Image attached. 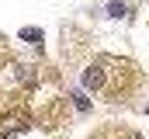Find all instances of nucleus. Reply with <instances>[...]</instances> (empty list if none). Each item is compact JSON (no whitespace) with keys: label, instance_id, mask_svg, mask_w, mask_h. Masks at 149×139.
Returning a JSON list of instances; mask_svg holds the SVG:
<instances>
[{"label":"nucleus","instance_id":"4","mask_svg":"<svg viewBox=\"0 0 149 139\" xmlns=\"http://www.w3.org/2000/svg\"><path fill=\"white\" fill-rule=\"evenodd\" d=\"M14 73H17V80L24 84V87H35V80H38V73L31 66H14Z\"/></svg>","mask_w":149,"mask_h":139},{"label":"nucleus","instance_id":"6","mask_svg":"<svg viewBox=\"0 0 149 139\" xmlns=\"http://www.w3.org/2000/svg\"><path fill=\"white\" fill-rule=\"evenodd\" d=\"M108 14H111V18H125V4H121V0H111Z\"/></svg>","mask_w":149,"mask_h":139},{"label":"nucleus","instance_id":"5","mask_svg":"<svg viewBox=\"0 0 149 139\" xmlns=\"http://www.w3.org/2000/svg\"><path fill=\"white\" fill-rule=\"evenodd\" d=\"M70 98H73V104H76V111H80V115H87V111H90V98H87L83 91H73Z\"/></svg>","mask_w":149,"mask_h":139},{"label":"nucleus","instance_id":"3","mask_svg":"<svg viewBox=\"0 0 149 139\" xmlns=\"http://www.w3.org/2000/svg\"><path fill=\"white\" fill-rule=\"evenodd\" d=\"M21 38H24L28 45H35L38 52H42V28H31V25H28V28H21Z\"/></svg>","mask_w":149,"mask_h":139},{"label":"nucleus","instance_id":"1","mask_svg":"<svg viewBox=\"0 0 149 139\" xmlns=\"http://www.w3.org/2000/svg\"><path fill=\"white\" fill-rule=\"evenodd\" d=\"M31 129V115H24V111H14V115H3L0 118V136H17V132H28Z\"/></svg>","mask_w":149,"mask_h":139},{"label":"nucleus","instance_id":"2","mask_svg":"<svg viewBox=\"0 0 149 139\" xmlns=\"http://www.w3.org/2000/svg\"><path fill=\"white\" fill-rule=\"evenodd\" d=\"M83 87L87 91H97V87H104V70H101V63H94V66L83 70Z\"/></svg>","mask_w":149,"mask_h":139}]
</instances>
